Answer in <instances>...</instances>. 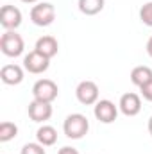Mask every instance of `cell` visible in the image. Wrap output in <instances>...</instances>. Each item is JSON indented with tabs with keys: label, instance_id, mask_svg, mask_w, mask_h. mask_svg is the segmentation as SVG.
Returning a JSON list of instances; mask_svg holds the SVG:
<instances>
[{
	"label": "cell",
	"instance_id": "obj_1",
	"mask_svg": "<svg viewBox=\"0 0 152 154\" xmlns=\"http://www.w3.org/2000/svg\"><path fill=\"white\" fill-rule=\"evenodd\" d=\"M63 131H65L66 138L81 140V138L86 136L88 131H90V120L82 115V113H72V115H68L65 118Z\"/></svg>",
	"mask_w": 152,
	"mask_h": 154
},
{
	"label": "cell",
	"instance_id": "obj_2",
	"mask_svg": "<svg viewBox=\"0 0 152 154\" xmlns=\"http://www.w3.org/2000/svg\"><path fill=\"white\" fill-rule=\"evenodd\" d=\"M23 48H25V43L23 38L16 32V31H5L0 38V50L4 56L7 57H18L23 54Z\"/></svg>",
	"mask_w": 152,
	"mask_h": 154
},
{
	"label": "cell",
	"instance_id": "obj_3",
	"mask_svg": "<svg viewBox=\"0 0 152 154\" xmlns=\"http://www.w3.org/2000/svg\"><path fill=\"white\" fill-rule=\"evenodd\" d=\"M31 20L38 27H48L56 20V7L50 2H39L31 9Z\"/></svg>",
	"mask_w": 152,
	"mask_h": 154
},
{
	"label": "cell",
	"instance_id": "obj_4",
	"mask_svg": "<svg viewBox=\"0 0 152 154\" xmlns=\"http://www.w3.org/2000/svg\"><path fill=\"white\" fill-rule=\"evenodd\" d=\"M57 84L52 81V79H39L34 82L32 86V95L36 100H43V102H54L57 99Z\"/></svg>",
	"mask_w": 152,
	"mask_h": 154
},
{
	"label": "cell",
	"instance_id": "obj_5",
	"mask_svg": "<svg viewBox=\"0 0 152 154\" xmlns=\"http://www.w3.org/2000/svg\"><path fill=\"white\" fill-rule=\"evenodd\" d=\"M77 100L84 106H91L99 102V86L93 81H81L75 88Z\"/></svg>",
	"mask_w": 152,
	"mask_h": 154
},
{
	"label": "cell",
	"instance_id": "obj_6",
	"mask_svg": "<svg viewBox=\"0 0 152 154\" xmlns=\"http://www.w3.org/2000/svg\"><path fill=\"white\" fill-rule=\"evenodd\" d=\"M0 25L5 31H16L22 25V11L14 5H2L0 9Z\"/></svg>",
	"mask_w": 152,
	"mask_h": 154
},
{
	"label": "cell",
	"instance_id": "obj_7",
	"mask_svg": "<svg viewBox=\"0 0 152 154\" xmlns=\"http://www.w3.org/2000/svg\"><path fill=\"white\" fill-rule=\"evenodd\" d=\"M48 66H50V59L39 54L38 50H32L23 57V68L29 74H43L48 70Z\"/></svg>",
	"mask_w": 152,
	"mask_h": 154
},
{
	"label": "cell",
	"instance_id": "obj_8",
	"mask_svg": "<svg viewBox=\"0 0 152 154\" xmlns=\"http://www.w3.org/2000/svg\"><path fill=\"white\" fill-rule=\"evenodd\" d=\"M93 115L99 122L102 124H113L118 116V108L114 106L111 100L104 99V100H99L93 108Z\"/></svg>",
	"mask_w": 152,
	"mask_h": 154
},
{
	"label": "cell",
	"instance_id": "obj_9",
	"mask_svg": "<svg viewBox=\"0 0 152 154\" xmlns=\"http://www.w3.org/2000/svg\"><path fill=\"white\" fill-rule=\"evenodd\" d=\"M118 108L120 111L125 116H136L141 111V99L138 93H132V91H127L120 97V102H118Z\"/></svg>",
	"mask_w": 152,
	"mask_h": 154
},
{
	"label": "cell",
	"instance_id": "obj_10",
	"mask_svg": "<svg viewBox=\"0 0 152 154\" xmlns=\"http://www.w3.org/2000/svg\"><path fill=\"white\" fill-rule=\"evenodd\" d=\"M29 116L32 122H47L52 116V104L50 102H43V100H32L29 104Z\"/></svg>",
	"mask_w": 152,
	"mask_h": 154
},
{
	"label": "cell",
	"instance_id": "obj_11",
	"mask_svg": "<svg viewBox=\"0 0 152 154\" xmlns=\"http://www.w3.org/2000/svg\"><path fill=\"white\" fill-rule=\"evenodd\" d=\"M0 79L7 86H16L23 81V68L20 65H4L0 70Z\"/></svg>",
	"mask_w": 152,
	"mask_h": 154
},
{
	"label": "cell",
	"instance_id": "obj_12",
	"mask_svg": "<svg viewBox=\"0 0 152 154\" xmlns=\"http://www.w3.org/2000/svg\"><path fill=\"white\" fill-rule=\"evenodd\" d=\"M34 50H38L39 54H43L45 57L52 59L54 56H57V50H59V43L54 36H41L36 41V47Z\"/></svg>",
	"mask_w": 152,
	"mask_h": 154
},
{
	"label": "cell",
	"instance_id": "obj_13",
	"mask_svg": "<svg viewBox=\"0 0 152 154\" xmlns=\"http://www.w3.org/2000/svg\"><path fill=\"white\" fill-rule=\"evenodd\" d=\"M152 81V68L150 66H145V65H140V66H134L132 72H131V82L138 88L145 86L147 82Z\"/></svg>",
	"mask_w": 152,
	"mask_h": 154
},
{
	"label": "cell",
	"instance_id": "obj_14",
	"mask_svg": "<svg viewBox=\"0 0 152 154\" xmlns=\"http://www.w3.org/2000/svg\"><path fill=\"white\" fill-rule=\"evenodd\" d=\"M36 140L43 147H50L57 142V131L52 125H41L36 131Z\"/></svg>",
	"mask_w": 152,
	"mask_h": 154
},
{
	"label": "cell",
	"instance_id": "obj_15",
	"mask_svg": "<svg viewBox=\"0 0 152 154\" xmlns=\"http://www.w3.org/2000/svg\"><path fill=\"white\" fill-rule=\"evenodd\" d=\"M104 0H79V11L86 16H93V14H99L102 9H104Z\"/></svg>",
	"mask_w": 152,
	"mask_h": 154
},
{
	"label": "cell",
	"instance_id": "obj_16",
	"mask_svg": "<svg viewBox=\"0 0 152 154\" xmlns=\"http://www.w3.org/2000/svg\"><path fill=\"white\" fill-rule=\"evenodd\" d=\"M16 134H18V127H16V124H13V122H9V120H5V122L0 124V142H2V143L13 140Z\"/></svg>",
	"mask_w": 152,
	"mask_h": 154
},
{
	"label": "cell",
	"instance_id": "obj_17",
	"mask_svg": "<svg viewBox=\"0 0 152 154\" xmlns=\"http://www.w3.org/2000/svg\"><path fill=\"white\" fill-rule=\"evenodd\" d=\"M140 20L147 27H152V0L141 5V9H140Z\"/></svg>",
	"mask_w": 152,
	"mask_h": 154
},
{
	"label": "cell",
	"instance_id": "obj_18",
	"mask_svg": "<svg viewBox=\"0 0 152 154\" xmlns=\"http://www.w3.org/2000/svg\"><path fill=\"white\" fill-rule=\"evenodd\" d=\"M20 154H47V152H45L43 145L36 142V143H25L22 147V152Z\"/></svg>",
	"mask_w": 152,
	"mask_h": 154
},
{
	"label": "cell",
	"instance_id": "obj_19",
	"mask_svg": "<svg viewBox=\"0 0 152 154\" xmlns=\"http://www.w3.org/2000/svg\"><path fill=\"white\" fill-rule=\"evenodd\" d=\"M140 91H141V97H143L145 100L152 102V81H150V82H147L145 86H141V88H140Z\"/></svg>",
	"mask_w": 152,
	"mask_h": 154
},
{
	"label": "cell",
	"instance_id": "obj_20",
	"mask_svg": "<svg viewBox=\"0 0 152 154\" xmlns=\"http://www.w3.org/2000/svg\"><path fill=\"white\" fill-rule=\"evenodd\" d=\"M57 154H79V151L74 149V147H63V149H59Z\"/></svg>",
	"mask_w": 152,
	"mask_h": 154
},
{
	"label": "cell",
	"instance_id": "obj_21",
	"mask_svg": "<svg viewBox=\"0 0 152 154\" xmlns=\"http://www.w3.org/2000/svg\"><path fill=\"white\" fill-rule=\"evenodd\" d=\"M147 54L152 57V36L149 38V41H147Z\"/></svg>",
	"mask_w": 152,
	"mask_h": 154
},
{
	"label": "cell",
	"instance_id": "obj_22",
	"mask_svg": "<svg viewBox=\"0 0 152 154\" xmlns=\"http://www.w3.org/2000/svg\"><path fill=\"white\" fill-rule=\"evenodd\" d=\"M149 133H150V136H152V116L149 118Z\"/></svg>",
	"mask_w": 152,
	"mask_h": 154
},
{
	"label": "cell",
	"instance_id": "obj_23",
	"mask_svg": "<svg viewBox=\"0 0 152 154\" xmlns=\"http://www.w3.org/2000/svg\"><path fill=\"white\" fill-rule=\"evenodd\" d=\"M22 2H25V4H34V2H38V0H22Z\"/></svg>",
	"mask_w": 152,
	"mask_h": 154
}]
</instances>
